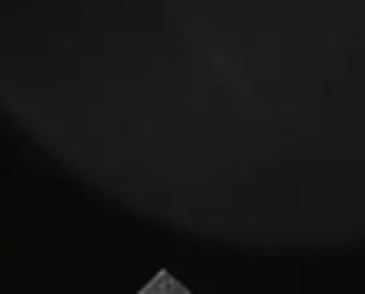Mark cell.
<instances>
[{"label": "cell", "mask_w": 365, "mask_h": 294, "mask_svg": "<svg viewBox=\"0 0 365 294\" xmlns=\"http://www.w3.org/2000/svg\"><path fill=\"white\" fill-rule=\"evenodd\" d=\"M138 294H192V291H189L180 278H173L170 272H158V275H154Z\"/></svg>", "instance_id": "obj_1"}]
</instances>
